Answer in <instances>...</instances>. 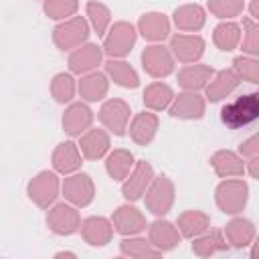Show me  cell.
I'll use <instances>...</instances> for the list:
<instances>
[{
	"mask_svg": "<svg viewBox=\"0 0 259 259\" xmlns=\"http://www.w3.org/2000/svg\"><path fill=\"white\" fill-rule=\"evenodd\" d=\"M81 89L85 91L87 99H91V101L93 99H99V95L105 93V77L103 75H91V77H87L83 81Z\"/></svg>",
	"mask_w": 259,
	"mask_h": 259,
	"instance_id": "obj_19",
	"label": "cell"
},
{
	"mask_svg": "<svg viewBox=\"0 0 259 259\" xmlns=\"http://www.w3.org/2000/svg\"><path fill=\"white\" fill-rule=\"evenodd\" d=\"M134 28L127 24H117L111 30V36L105 40V51L109 55H125L134 45Z\"/></svg>",
	"mask_w": 259,
	"mask_h": 259,
	"instance_id": "obj_3",
	"label": "cell"
},
{
	"mask_svg": "<svg viewBox=\"0 0 259 259\" xmlns=\"http://www.w3.org/2000/svg\"><path fill=\"white\" fill-rule=\"evenodd\" d=\"M134 178L136 180H132V182H127L123 186V196L125 198H132V200L140 196V192L144 190V184H148V180L152 178V168L148 164H140V168H138V172H136Z\"/></svg>",
	"mask_w": 259,
	"mask_h": 259,
	"instance_id": "obj_13",
	"label": "cell"
},
{
	"mask_svg": "<svg viewBox=\"0 0 259 259\" xmlns=\"http://www.w3.org/2000/svg\"><path fill=\"white\" fill-rule=\"evenodd\" d=\"M38 192H42V194L36 198L38 204H47V202H51V200L55 198V192H57V180H55L53 174L42 172L34 182H30V198H34Z\"/></svg>",
	"mask_w": 259,
	"mask_h": 259,
	"instance_id": "obj_6",
	"label": "cell"
},
{
	"mask_svg": "<svg viewBox=\"0 0 259 259\" xmlns=\"http://www.w3.org/2000/svg\"><path fill=\"white\" fill-rule=\"evenodd\" d=\"M87 10H89L91 20H93V24H95V28H97V34H103V28H105V24H107V20H109L107 10H105L101 4H95V2H89V4H87Z\"/></svg>",
	"mask_w": 259,
	"mask_h": 259,
	"instance_id": "obj_20",
	"label": "cell"
},
{
	"mask_svg": "<svg viewBox=\"0 0 259 259\" xmlns=\"http://www.w3.org/2000/svg\"><path fill=\"white\" fill-rule=\"evenodd\" d=\"M172 115L176 117H200L202 103L196 95H180L176 105L172 107Z\"/></svg>",
	"mask_w": 259,
	"mask_h": 259,
	"instance_id": "obj_8",
	"label": "cell"
},
{
	"mask_svg": "<svg viewBox=\"0 0 259 259\" xmlns=\"http://www.w3.org/2000/svg\"><path fill=\"white\" fill-rule=\"evenodd\" d=\"M170 99H172V91H170V87L160 85V83H156V85L148 87V91L144 93V101H146L148 105L156 107V109L166 107Z\"/></svg>",
	"mask_w": 259,
	"mask_h": 259,
	"instance_id": "obj_15",
	"label": "cell"
},
{
	"mask_svg": "<svg viewBox=\"0 0 259 259\" xmlns=\"http://www.w3.org/2000/svg\"><path fill=\"white\" fill-rule=\"evenodd\" d=\"M107 69L113 73V77L117 79V83L119 85H123V87H136L138 85V77H136V73L125 65V63H107Z\"/></svg>",
	"mask_w": 259,
	"mask_h": 259,
	"instance_id": "obj_18",
	"label": "cell"
},
{
	"mask_svg": "<svg viewBox=\"0 0 259 259\" xmlns=\"http://www.w3.org/2000/svg\"><path fill=\"white\" fill-rule=\"evenodd\" d=\"M79 164H81V158H79V154H77L75 144L65 142V144H61V146L57 148V152H55V168H57V170H61V172H71V170L79 168Z\"/></svg>",
	"mask_w": 259,
	"mask_h": 259,
	"instance_id": "obj_7",
	"label": "cell"
},
{
	"mask_svg": "<svg viewBox=\"0 0 259 259\" xmlns=\"http://www.w3.org/2000/svg\"><path fill=\"white\" fill-rule=\"evenodd\" d=\"M65 190H67V196L79 204H87L91 200V182H89V176L81 174V176H73L71 180L65 182Z\"/></svg>",
	"mask_w": 259,
	"mask_h": 259,
	"instance_id": "obj_5",
	"label": "cell"
},
{
	"mask_svg": "<svg viewBox=\"0 0 259 259\" xmlns=\"http://www.w3.org/2000/svg\"><path fill=\"white\" fill-rule=\"evenodd\" d=\"M142 59H144V67L152 75H156V77L168 75L172 71V61L166 55V51H162V47H150V49H146L144 55H142Z\"/></svg>",
	"mask_w": 259,
	"mask_h": 259,
	"instance_id": "obj_4",
	"label": "cell"
},
{
	"mask_svg": "<svg viewBox=\"0 0 259 259\" xmlns=\"http://www.w3.org/2000/svg\"><path fill=\"white\" fill-rule=\"evenodd\" d=\"M206 73H208V69H186L182 73V85L184 87H202Z\"/></svg>",
	"mask_w": 259,
	"mask_h": 259,
	"instance_id": "obj_21",
	"label": "cell"
},
{
	"mask_svg": "<svg viewBox=\"0 0 259 259\" xmlns=\"http://www.w3.org/2000/svg\"><path fill=\"white\" fill-rule=\"evenodd\" d=\"M154 130H156V117L150 115V113H142L136 121H134V130H132V136L136 142L140 144H148L154 136Z\"/></svg>",
	"mask_w": 259,
	"mask_h": 259,
	"instance_id": "obj_10",
	"label": "cell"
},
{
	"mask_svg": "<svg viewBox=\"0 0 259 259\" xmlns=\"http://www.w3.org/2000/svg\"><path fill=\"white\" fill-rule=\"evenodd\" d=\"M63 121L67 123V132H69V134H79L81 127L91 121V111H89L85 105L77 103V105H73V107L67 111V115H65Z\"/></svg>",
	"mask_w": 259,
	"mask_h": 259,
	"instance_id": "obj_9",
	"label": "cell"
},
{
	"mask_svg": "<svg viewBox=\"0 0 259 259\" xmlns=\"http://www.w3.org/2000/svg\"><path fill=\"white\" fill-rule=\"evenodd\" d=\"M142 30H144V36H148V38H164L168 32V24H166L164 16L148 14L142 18Z\"/></svg>",
	"mask_w": 259,
	"mask_h": 259,
	"instance_id": "obj_14",
	"label": "cell"
},
{
	"mask_svg": "<svg viewBox=\"0 0 259 259\" xmlns=\"http://www.w3.org/2000/svg\"><path fill=\"white\" fill-rule=\"evenodd\" d=\"M95 63H99V51L97 47L89 45L81 51H77L73 57H71V69L73 71H87L91 67H95Z\"/></svg>",
	"mask_w": 259,
	"mask_h": 259,
	"instance_id": "obj_11",
	"label": "cell"
},
{
	"mask_svg": "<svg viewBox=\"0 0 259 259\" xmlns=\"http://www.w3.org/2000/svg\"><path fill=\"white\" fill-rule=\"evenodd\" d=\"M107 146H109L107 136L97 130V132H91V134L83 140V146H81V148H83V152H85L87 158H99V156L105 154Z\"/></svg>",
	"mask_w": 259,
	"mask_h": 259,
	"instance_id": "obj_12",
	"label": "cell"
},
{
	"mask_svg": "<svg viewBox=\"0 0 259 259\" xmlns=\"http://www.w3.org/2000/svg\"><path fill=\"white\" fill-rule=\"evenodd\" d=\"M127 105L123 101H109L101 107V121L107 123L111 127L113 134L121 136L125 130V121H127Z\"/></svg>",
	"mask_w": 259,
	"mask_h": 259,
	"instance_id": "obj_2",
	"label": "cell"
},
{
	"mask_svg": "<svg viewBox=\"0 0 259 259\" xmlns=\"http://www.w3.org/2000/svg\"><path fill=\"white\" fill-rule=\"evenodd\" d=\"M130 166H132V154H127V152H115V154H111L109 160H107V170H109V174L115 176L117 180L127 172Z\"/></svg>",
	"mask_w": 259,
	"mask_h": 259,
	"instance_id": "obj_17",
	"label": "cell"
},
{
	"mask_svg": "<svg viewBox=\"0 0 259 259\" xmlns=\"http://www.w3.org/2000/svg\"><path fill=\"white\" fill-rule=\"evenodd\" d=\"M257 115H259V95L257 93L241 95L235 101L223 105V109H221V119L231 130H239L243 125L253 123L257 119Z\"/></svg>",
	"mask_w": 259,
	"mask_h": 259,
	"instance_id": "obj_1",
	"label": "cell"
},
{
	"mask_svg": "<svg viewBox=\"0 0 259 259\" xmlns=\"http://www.w3.org/2000/svg\"><path fill=\"white\" fill-rule=\"evenodd\" d=\"M172 45L176 47V53L182 59H192L198 57L202 53V40L200 38H184V36H176L172 40Z\"/></svg>",
	"mask_w": 259,
	"mask_h": 259,
	"instance_id": "obj_16",
	"label": "cell"
}]
</instances>
